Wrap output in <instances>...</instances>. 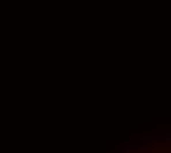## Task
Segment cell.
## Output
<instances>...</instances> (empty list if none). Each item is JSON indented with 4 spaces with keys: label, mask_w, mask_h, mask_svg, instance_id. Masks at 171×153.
<instances>
[{
    "label": "cell",
    "mask_w": 171,
    "mask_h": 153,
    "mask_svg": "<svg viewBox=\"0 0 171 153\" xmlns=\"http://www.w3.org/2000/svg\"><path fill=\"white\" fill-rule=\"evenodd\" d=\"M142 150H143V152H152V147H149V146H145V147H142Z\"/></svg>",
    "instance_id": "6da1fadb"
}]
</instances>
